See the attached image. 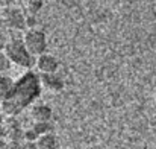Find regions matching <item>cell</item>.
I'll list each match as a JSON object with an SVG mask.
<instances>
[{"instance_id": "7a4b0ae2", "label": "cell", "mask_w": 156, "mask_h": 149, "mask_svg": "<svg viewBox=\"0 0 156 149\" xmlns=\"http://www.w3.org/2000/svg\"><path fill=\"white\" fill-rule=\"evenodd\" d=\"M5 52L8 53V56L11 58V61L20 67H24V69H30L34 64H37V56H34L29 49L26 47L24 44V40L20 38V37H9V41H8V46Z\"/></svg>"}, {"instance_id": "ac0fdd59", "label": "cell", "mask_w": 156, "mask_h": 149, "mask_svg": "<svg viewBox=\"0 0 156 149\" xmlns=\"http://www.w3.org/2000/svg\"><path fill=\"white\" fill-rule=\"evenodd\" d=\"M8 6V0H0V11H3Z\"/></svg>"}, {"instance_id": "52a82bcc", "label": "cell", "mask_w": 156, "mask_h": 149, "mask_svg": "<svg viewBox=\"0 0 156 149\" xmlns=\"http://www.w3.org/2000/svg\"><path fill=\"white\" fill-rule=\"evenodd\" d=\"M30 116L35 122H49L52 119V108L47 105H37L32 108Z\"/></svg>"}, {"instance_id": "ba28073f", "label": "cell", "mask_w": 156, "mask_h": 149, "mask_svg": "<svg viewBox=\"0 0 156 149\" xmlns=\"http://www.w3.org/2000/svg\"><path fill=\"white\" fill-rule=\"evenodd\" d=\"M37 146H38V149H56V146H58L56 137L53 136L52 132H49V134H43V136L38 137V140H37Z\"/></svg>"}, {"instance_id": "9a60e30c", "label": "cell", "mask_w": 156, "mask_h": 149, "mask_svg": "<svg viewBox=\"0 0 156 149\" xmlns=\"http://www.w3.org/2000/svg\"><path fill=\"white\" fill-rule=\"evenodd\" d=\"M23 149H38L37 142H29V140H26V142L23 143Z\"/></svg>"}, {"instance_id": "4fadbf2b", "label": "cell", "mask_w": 156, "mask_h": 149, "mask_svg": "<svg viewBox=\"0 0 156 149\" xmlns=\"http://www.w3.org/2000/svg\"><path fill=\"white\" fill-rule=\"evenodd\" d=\"M38 132L32 128V129H29V131H24V140H29V142H37L38 140Z\"/></svg>"}, {"instance_id": "8992f818", "label": "cell", "mask_w": 156, "mask_h": 149, "mask_svg": "<svg viewBox=\"0 0 156 149\" xmlns=\"http://www.w3.org/2000/svg\"><path fill=\"white\" fill-rule=\"evenodd\" d=\"M41 84L52 91H61L64 88V81L56 73H41Z\"/></svg>"}, {"instance_id": "5b68a950", "label": "cell", "mask_w": 156, "mask_h": 149, "mask_svg": "<svg viewBox=\"0 0 156 149\" xmlns=\"http://www.w3.org/2000/svg\"><path fill=\"white\" fill-rule=\"evenodd\" d=\"M37 67L40 73H56L59 69V61L50 53H43L37 56Z\"/></svg>"}, {"instance_id": "ffe728a7", "label": "cell", "mask_w": 156, "mask_h": 149, "mask_svg": "<svg viewBox=\"0 0 156 149\" xmlns=\"http://www.w3.org/2000/svg\"><path fill=\"white\" fill-rule=\"evenodd\" d=\"M2 111H3V110H2V102H0V113H2Z\"/></svg>"}, {"instance_id": "e0dca14e", "label": "cell", "mask_w": 156, "mask_h": 149, "mask_svg": "<svg viewBox=\"0 0 156 149\" xmlns=\"http://www.w3.org/2000/svg\"><path fill=\"white\" fill-rule=\"evenodd\" d=\"M0 149H9V143L3 139V136H0Z\"/></svg>"}, {"instance_id": "d6986e66", "label": "cell", "mask_w": 156, "mask_h": 149, "mask_svg": "<svg viewBox=\"0 0 156 149\" xmlns=\"http://www.w3.org/2000/svg\"><path fill=\"white\" fill-rule=\"evenodd\" d=\"M3 26H5V23H3V17H2V14H0V32L3 31Z\"/></svg>"}, {"instance_id": "277c9868", "label": "cell", "mask_w": 156, "mask_h": 149, "mask_svg": "<svg viewBox=\"0 0 156 149\" xmlns=\"http://www.w3.org/2000/svg\"><path fill=\"white\" fill-rule=\"evenodd\" d=\"M24 44L29 49V52L34 56H40L43 53H46L47 49V38L46 34L40 29H29L24 35H23Z\"/></svg>"}, {"instance_id": "30bf717a", "label": "cell", "mask_w": 156, "mask_h": 149, "mask_svg": "<svg viewBox=\"0 0 156 149\" xmlns=\"http://www.w3.org/2000/svg\"><path fill=\"white\" fill-rule=\"evenodd\" d=\"M46 0H26V6H27V14L30 15H37V12L43 8Z\"/></svg>"}, {"instance_id": "5bb4252c", "label": "cell", "mask_w": 156, "mask_h": 149, "mask_svg": "<svg viewBox=\"0 0 156 149\" xmlns=\"http://www.w3.org/2000/svg\"><path fill=\"white\" fill-rule=\"evenodd\" d=\"M8 41H9V37H8L6 34H3V31H2V32H0V52H3V50L6 49Z\"/></svg>"}, {"instance_id": "2e32d148", "label": "cell", "mask_w": 156, "mask_h": 149, "mask_svg": "<svg viewBox=\"0 0 156 149\" xmlns=\"http://www.w3.org/2000/svg\"><path fill=\"white\" fill-rule=\"evenodd\" d=\"M6 134V125H5V120L0 114V136H5Z\"/></svg>"}, {"instance_id": "6da1fadb", "label": "cell", "mask_w": 156, "mask_h": 149, "mask_svg": "<svg viewBox=\"0 0 156 149\" xmlns=\"http://www.w3.org/2000/svg\"><path fill=\"white\" fill-rule=\"evenodd\" d=\"M41 78L34 72H26L12 87L6 99L2 102V110L6 116H18L41 95Z\"/></svg>"}, {"instance_id": "8fae6325", "label": "cell", "mask_w": 156, "mask_h": 149, "mask_svg": "<svg viewBox=\"0 0 156 149\" xmlns=\"http://www.w3.org/2000/svg\"><path fill=\"white\" fill-rule=\"evenodd\" d=\"M34 129L38 132V136L49 134L52 131V123L50 122H35L34 123Z\"/></svg>"}, {"instance_id": "3957f363", "label": "cell", "mask_w": 156, "mask_h": 149, "mask_svg": "<svg viewBox=\"0 0 156 149\" xmlns=\"http://www.w3.org/2000/svg\"><path fill=\"white\" fill-rule=\"evenodd\" d=\"M2 17H3V23L9 31H23L27 26V17L23 12L21 8L12 5V6H6L2 11Z\"/></svg>"}, {"instance_id": "9c48e42d", "label": "cell", "mask_w": 156, "mask_h": 149, "mask_svg": "<svg viewBox=\"0 0 156 149\" xmlns=\"http://www.w3.org/2000/svg\"><path fill=\"white\" fill-rule=\"evenodd\" d=\"M14 84H15V82H14L9 76H5V75L0 73V102H3V100L6 99V96H8L9 91L12 90Z\"/></svg>"}, {"instance_id": "7c38bea8", "label": "cell", "mask_w": 156, "mask_h": 149, "mask_svg": "<svg viewBox=\"0 0 156 149\" xmlns=\"http://www.w3.org/2000/svg\"><path fill=\"white\" fill-rule=\"evenodd\" d=\"M11 64H12V61H11V58L8 56V53H6L5 50L0 52V73L8 72L9 67H11Z\"/></svg>"}]
</instances>
